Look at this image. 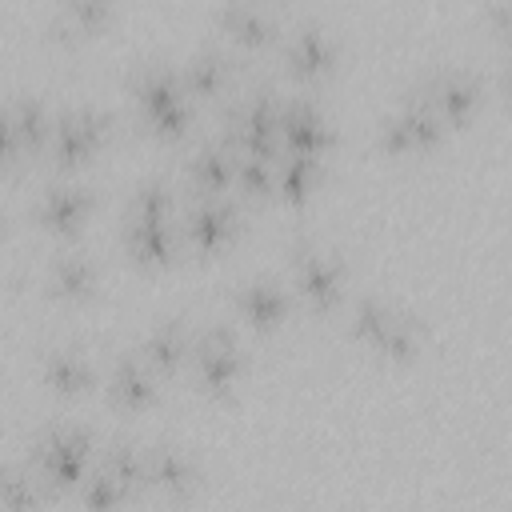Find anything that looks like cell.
I'll return each instance as SVG.
<instances>
[{"label":"cell","instance_id":"obj_1","mask_svg":"<svg viewBox=\"0 0 512 512\" xmlns=\"http://www.w3.org/2000/svg\"><path fill=\"white\" fill-rule=\"evenodd\" d=\"M36 460L44 468V476L52 484H68L84 472L88 460V436L80 428H52L40 444H36Z\"/></svg>","mask_w":512,"mask_h":512},{"label":"cell","instance_id":"obj_2","mask_svg":"<svg viewBox=\"0 0 512 512\" xmlns=\"http://www.w3.org/2000/svg\"><path fill=\"white\" fill-rule=\"evenodd\" d=\"M140 104H144L148 120H152L160 132H168V136H176V132L184 128V120H188L184 92H180V84H176L168 72H148V76L140 80Z\"/></svg>","mask_w":512,"mask_h":512},{"label":"cell","instance_id":"obj_3","mask_svg":"<svg viewBox=\"0 0 512 512\" xmlns=\"http://www.w3.org/2000/svg\"><path fill=\"white\" fill-rule=\"evenodd\" d=\"M356 332L368 336L376 348H384V352H392V356H408L412 344H416L412 320H400V316H392L388 308H380V304H372V300H364V304L356 308Z\"/></svg>","mask_w":512,"mask_h":512},{"label":"cell","instance_id":"obj_4","mask_svg":"<svg viewBox=\"0 0 512 512\" xmlns=\"http://www.w3.org/2000/svg\"><path fill=\"white\" fill-rule=\"evenodd\" d=\"M280 132H284L292 156H308V160H312V152L328 140L324 116H320L312 104H292V108H284V116H280Z\"/></svg>","mask_w":512,"mask_h":512},{"label":"cell","instance_id":"obj_5","mask_svg":"<svg viewBox=\"0 0 512 512\" xmlns=\"http://www.w3.org/2000/svg\"><path fill=\"white\" fill-rule=\"evenodd\" d=\"M236 344L224 336V332H208L200 344H196V372L208 388H224L232 376H236Z\"/></svg>","mask_w":512,"mask_h":512},{"label":"cell","instance_id":"obj_6","mask_svg":"<svg viewBox=\"0 0 512 512\" xmlns=\"http://www.w3.org/2000/svg\"><path fill=\"white\" fill-rule=\"evenodd\" d=\"M440 136V124H436V116L420 104V108H408V112H400L392 124H384V144L392 148V152H404V148H416V144H432Z\"/></svg>","mask_w":512,"mask_h":512},{"label":"cell","instance_id":"obj_7","mask_svg":"<svg viewBox=\"0 0 512 512\" xmlns=\"http://www.w3.org/2000/svg\"><path fill=\"white\" fill-rule=\"evenodd\" d=\"M296 284H300V292L312 304H332L336 292H340V264L328 260V256H320V252H304Z\"/></svg>","mask_w":512,"mask_h":512},{"label":"cell","instance_id":"obj_8","mask_svg":"<svg viewBox=\"0 0 512 512\" xmlns=\"http://www.w3.org/2000/svg\"><path fill=\"white\" fill-rule=\"evenodd\" d=\"M100 136V120L88 116V112H76V116H64L60 128H56V152L60 160H80Z\"/></svg>","mask_w":512,"mask_h":512},{"label":"cell","instance_id":"obj_9","mask_svg":"<svg viewBox=\"0 0 512 512\" xmlns=\"http://www.w3.org/2000/svg\"><path fill=\"white\" fill-rule=\"evenodd\" d=\"M152 376L136 364V360H120L116 364V372H112V396L120 400V404H128V408H136V404H144V400H152Z\"/></svg>","mask_w":512,"mask_h":512},{"label":"cell","instance_id":"obj_10","mask_svg":"<svg viewBox=\"0 0 512 512\" xmlns=\"http://www.w3.org/2000/svg\"><path fill=\"white\" fill-rule=\"evenodd\" d=\"M188 228H192V240H196V244L212 248V244H220V240L232 232V208H228V204H200V208L192 212Z\"/></svg>","mask_w":512,"mask_h":512},{"label":"cell","instance_id":"obj_11","mask_svg":"<svg viewBox=\"0 0 512 512\" xmlns=\"http://www.w3.org/2000/svg\"><path fill=\"white\" fill-rule=\"evenodd\" d=\"M84 208H88V200H84L80 188H52V192L44 196L40 216H44L52 228H72V224L84 216Z\"/></svg>","mask_w":512,"mask_h":512},{"label":"cell","instance_id":"obj_12","mask_svg":"<svg viewBox=\"0 0 512 512\" xmlns=\"http://www.w3.org/2000/svg\"><path fill=\"white\" fill-rule=\"evenodd\" d=\"M240 308L252 324H276L284 316V296L272 284H248L240 292Z\"/></svg>","mask_w":512,"mask_h":512},{"label":"cell","instance_id":"obj_13","mask_svg":"<svg viewBox=\"0 0 512 512\" xmlns=\"http://www.w3.org/2000/svg\"><path fill=\"white\" fill-rule=\"evenodd\" d=\"M44 376H48V384H52V388H60V392H80V388L92 380L88 364H84L76 352H52V356H48Z\"/></svg>","mask_w":512,"mask_h":512},{"label":"cell","instance_id":"obj_14","mask_svg":"<svg viewBox=\"0 0 512 512\" xmlns=\"http://www.w3.org/2000/svg\"><path fill=\"white\" fill-rule=\"evenodd\" d=\"M144 476H152L168 492H188L192 488V464L180 452H156L152 464H144Z\"/></svg>","mask_w":512,"mask_h":512},{"label":"cell","instance_id":"obj_15","mask_svg":"<svg viewBox=\"0 0 512 512\" xmlns=\"http://www.w3.org/2000/svg\"><path fill=\"white\" fill-rule=\"evenodd\" d=\"M328 56H332V44H328L316 28H304V32L288 44V60H292L300 72H316V68H324Z\"/></svg>","mask_w":512,"mask_h":512},{"label":"cell","instance_id":"obj_16","mask_svg":"<svg viewBox=\"0 0 512 512\" xmlns=\"http://www.w3.org/2000/svg\"><path fill=\"white\" fill-rule=\"evenodd\" d=\"M436 100H440V108H444L452 120H460V116H468V108L476 104V84H472L468 76L452 72V76H444V80L436 84Z\"/></svg>","mask_w":512,"mask_h":512},{"label":"cell","instance_id":"obj_17","mask_svg":"<svg viewBox=\"0 0 512 512\" xmlns=\"http://www.w3.org/2000/svg\"><path fill=\"white\" fill-rule=\"evenodd\" d=\"M144 352H148V360H152V364L172 368V364L184 356V332H180V324H160V328L148 336Z\"/></svg>","mask_w":512,"mask_h":512},{"label":"cell","instance_id":"obj_18","mask_svg":"<svg viewBox=\"0 0 512 512\" xmlns=\"http://www.w3.org/2000/svg\"><path fill=\"white\" fill-rule=\"evenodd\" d=\"M0 504L8 512H24L36 504V488H32V476L20 472V468H0Z\"/></svg>","mask_w":512,"mask_h":512},{"label":"cell","instance_id":"obj_19","mask_svg":"<svg viewBox=\"0 0 512 512\" xmlns=\"http://www.w3.org/2000/svg\"><path fill=\"white\" fill-rule=\"evenodd\" d=\"M88 284H92L88 260H80V256H60V260H56V268H52V288H56V292L76 296V292H84Z\"/></svg>","mask_w":512,"mask_h":512},{"label":"cell","instance_id":"obj_20","mask_svg":"<svg viewBox=\"0 0 512 512\" xmlns=\"http://www.w3.org/2000/svg\"><path fill=\"white\" fill-rule=\"evenodd\" d=\"M192 168H196V180L204 188H224L228 176H232V164H228V152L224 148H204Z\"/></svg>","mask_w":512,"mask_h":512},{"label":"cell","instance_id":"obj_21","mask_svg":"<svg viewBox=\"0 0 512 512\" xmlns=\"http://www.w3.org/2000/svg\"><path fill=\"white\" fill-rule=\"evenodd\" d=\"M120 496H124V484H120L112 472H92L88 484H84V500H88V508H112Z\"/></svg>","mask_w":512,"mask_h":512},{"label":"cell","instance_id":"obj_22","mask_svg":"<svg viewBox=\"0 0 512 512\" xmlns=\"http://www.w3.org/2000/svg\"><path fill=\"white\" fill-rule=\"evenodd\" d=\"M224 24L240 36V40H260L264 36V16L256 8H228L224 12Z\"/></svg>","mask_w":512,"mask_h":512},{"label":"cell","instance_id":"obj_23","mask_svg":"<svg viewBox=\"0 0 512 512\" xmlns=\"http://www.w3.org/2000/svg\"><path fill=\"white\" fill-rule=\"evenodd\" d=\"M308 180H312V160L308 156H292L284 164V192L288 196H304L308 192Z\"/></svg>","mask_w":512,"mask_h":512},{"label":"cell","instance_id":"obj_24","mask_svg":"<svg viewBox=\"0 0 512 512\" xmlns=\"http://www.w3.org/2000/svg\"><path fill=\"white\" fill-rule=\"evenodd\" d=\"M220 72H224L220 56H200V60H192V68H188V80H192L196 88L212 92V88H216V80H220Z\"/></svg>","mask_w":512,"mask_h":512},{"label":"cell","instance_id":"obj_25","mask_svg":"<svg viewBox=\"0 0 512 512\" xmlns=\"http://www.w3.org/2000/svg\"><path fill=\"white\" fill-rule=\"evenodd\" d=\"M12 144H16V124H12V112H4V108H0V156H4V152H12Z\"/></svg>","mask_w":512,"mask_h":512}]
</instances>
